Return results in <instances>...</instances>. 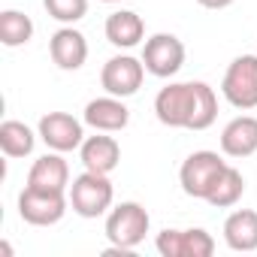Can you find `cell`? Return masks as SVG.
<instances>
[{
	"label": "cell",
	"mask_w": 257,
	"mask_h": 257,
	"mask_svg": "<svg viewBox=\"0 0 257 257\" xmlns=\"http://www.w3.org/2000/svg\"><path fill=\"white\" fill-rule=\"evenodd\" d=\"M149 224H152V218L140 203H121L106 218V236H109L112 245L134 248V245H140L146 239Z\"/></svg>",
	"instance_id": "6da1fadb"
},
{
	"label": "cell",
	"mask_w": 257,
	"mask_h": 257,
	"mask_svg": "<svg viewBox=\"0 0 257 257\" xmlns=\"http://www.w3.org/2000/svg\"><path fill=\"white\" fill-rule=\"evenodd\" d=\"M194 106H197V82L167 85L155 97V112H158L161 124H167V127H188L191 131Z\"/></svg>",
	"instance_id": "7a4b0ae2"
},
{
	"label": "cell",
	"mask_w": 257,
	"mask_h": 257,
	"mask_svg": "<svg viewBox=\"0 0 257 257\" xmlns=\"http://www.w3.org/2000/svg\"><path fill=\"white\" fill-rule=\"evenodd\" d=\"M70 203L82 218H97L112 206V182L103 173L85 170L79 179H73L70 188Z\"/></svg>",
	"instance_id": "3957f363"
},
{
	"label": "cell",
	"mask_w": 257,
	"mask_h": 257,
	"mask_svg": "<svg viewBox=\"0 0 257 257\" xmlns=\"http://www.w3.org/2000/svg\"><path fill=\"white\" fill-rule=\"evenodd\" d=\"M224 97L236 109H254L257 106V55L236 58L224 73Z\"/></svg>",
	"instance_id": "277c9868"
},
{
	"label": "cell",
	"mask_w": 257,
	"mask_h": 257,
	"mask_svg": "<svg viewBox=\"0 0 257 257\" xmlns=\"http://www.w3.org/2000/svg\"><path fill=\"white\" fill-rule=\"evenodd\" d=\"M67 212V197L64 191H40V188H25L19 197V215L34 224V227H49L58 224Z\"/></svg>",
	"instance_id": "5b68a950"
},
{
	"label": "cell",
	"mask_w": 257,
	"mask_h": 257,
	"mask_svg": "<svg viewBox=\"0 0 257 257\" xmlns=\"http://www.w3.org/2000/svg\"><path fill=\"white\" fill-rule=\"evenodd\" d=\"M143 64L152 76H176L185 64V43L173 34H155L143 49Z\"/></svg>",
	"instance_id": "8992f818"
},
{
	"label": "cell",
	"mask_w": 257,
	"mask_h": 257,
	"mask_svg": "<svg viewBox=\"0 0 257 257\" xmlns=\"http://www.w3.org/2000/svg\"><path fill=\"white\" fill-rule=\"evenodd\" d=\"M224 167H227V164H224L215 152H194V155L182 164V170H179V179H182L185 194H188V197H197V200H206L212 182L221 176Z\"/></svg>",
	"instance_id": "52a82bcc"
},
{
	"label": "cell",
	"mask_w": 257,
	"mask_h": 257,
	"mask_svg": "<svg viewBox=\"0 0 257 257\" xmlns=\"http://www.w3.org/2000/svg\"><path fill=\"white\" fill-rule=\"evenodd\" d=\"M143 76H146V64L131 58V55H118V58H109L106 67H103V88L112 94V97H131L140 91L143 85Z\"/></svg>",
	"instance_id": "ba28073f"
},
{
	"label": "cell",
	"mask_w": 257,
	"mask_h": 257,
	"mask_svg": "<svg viewBox=\"0 0 257 257\" xmlns=\"http://www.w3.org/2000/svg\"><path fill=\"white\" fill-rule=\"evenodd\" d=\"M40 137L55 152H73L82 146V124L67 112H49L40 118Z\"/></svg>",
	"instance_id": "9c48e42d"
},
{
	"label": "cell",
	"mask_w": 257,
	"mask_h": 257,
	"mask_svg": "<svg viewBox=\"0 0 257 257\" xmlns=\"http://www.w3.org/2000/svg\"><path fill=\"white\" fill-rule=\"evenodd\" d=\"M221 149L230 158H248L257 152V118L254 115H239L233 118L224 134H221Z\"/></svg>",
	"instance_id": "30bf717a"
},
{
	"label": "cell",
	"mask_w": 257,
	"mask_h": 257,
	"mask_svg": "<svg viewBox=\"0 0 257 257\" xmlns=\"http://www.w3.org/2000/svg\"><path fill=\"white\" fill-rule=\"evenodd\" d=\"M85 121L94 127V131H124L127 121H131V112H127V106L118 100V97H97L85 106Z\"/></svg>",
	"instance_id": "8fae6325"
},
{
	"label": "cell",
	"mask_w": 257,
	"mask_h": 257,
	"mask_svg": "<svg viewBox=\"0 0 257 257\" xmlns=\"http://www.w3.org/2000/svg\"><path fill=\"white\" fill-rule=\"evenodd\" d=\"M49 49H52V61L61 70H79L85 64V58H88V43L76 28H61L52 37Z\"/></svg>",
	"instance_id": "7c38bea8"
},
{
	"label": "cell",
	"mask_w": 257,
	"mask_h": 257,
	"mask_svg": "<svg viewBox=\"0 0 257 257\" xmlns=\"http://www.w3.org/2000/svg\"><path fill=\"white\" fill-rule=\"evenodd\" d=\"M121 161V146L112 137H88L82 143V164L91 173H103L109 176Z\"/></svg>",
	"instance_id": "4fadbf2b"
},
{
	"label": "cell",
	"mask_w": 257,
	"mask_h": 257,
	"mask_svg": "<svg viewBox=\"0 0 257 257\" xmlns=\"http://www.w3.org/2000/svg\"><path fill=\"white\" fill-rule=\"evenodd\" d=\"M28 185L40 188V191H64L70 185L67 161L58 158V155H43L40 161H34V167L28 173Z\"/></svg>",
	"instance_id": "5bb4252c"
},
{
	"label": "cell",
	"mask_w": 257,
	"mask_h": 257,
	"mask_svg": "<svg viewBox=\"0 0 257 257\" xmlns=\"http://www.w3.org/2000/svg\"><path fill=\"white\" fill-rule=\"evenodd\" d=\"M146 37V22L131 13V10H121V13H112L106 19V40L118 49H131L137 46L140 40Z\"/></svg>",
	"instance_id": "9a60e30c"
},
{
	"label": "cell",
	"mask_w": 257,
	"mask_h": 257,
	"mask_svg": "<svg viewBox=\"0 0 257 257\" xmlns=\"http://www.w3.org/2000/svg\"><path fill=\"white\" fill-rule=\"evenodd\" d=\"M224 239L233 251H254L257 248V212L239 209L224 221Z\"/></svg>",
	"instance_id": "2e32d148"
},
{
	"label": "cell",
	"mask_w": 257,
	"mask_h": 257,
	"mask_svg": "<svg viewBox=\"0 0 257 257\" xmlns=\"http://www.w3.org/2000/svg\"><path fill=\"white\" fill-rule=\"evenodd\" d=\"M242 191H245V179H242V173H239V170H233V167L227 164V167L221 170V176L212 182V188H209V194H206V203H212V206L224 209V206L239 203Z\"/></svg>",
	"instance_id": "e0dca14e"
},
{
	"label": "cell",
	"mask_w": 257,
	"mask_h": 257,
	"mask_svg": "<svg viewBox=\"0 0 257 257\" xmlns=\"http://www.w3.org/2000/svg\"><path fill=\"white\" fill-rule=\"evenodd\" d=\"M0 149L7 158H25L34 152V131L22 121H4L0 124Z\"/></svg>",
	"instance_id": "ac0fdd59"
},
{
	"label": "cell",
	"mask_w": 257,
	"mask_h": 257,
	"mask_svg": "<svg viewBox=\"0 0 257 257\" xmlns=\"http://www.w3.org/2000/svg\"><path fill=\"white\" fill-rule=\"evenodd\" d=\"M31 37H34V22L25 13H16V10L0 13V43L4 46L16 49V46H25Z\"/></svg>",
	"instance_id": "d6986e66"
},
{
	"label": "cell",
	"mask_w": 257,
	"mask_h": 257,
	"mask_svg": "<svg viewBox=\"0 0 257 257\" xmlns=\"http://www.w3.org/2000/svg\"><path fill=\"white\" fill-rule=\"evenodd\" d=\"M215 118H218V97L206 82H197V106L191 118V131H206Z\"/></svg>",
	"instance_id": "ffe728a7"
},
{
	"label": "cell",
	"mask_w": 257,
	"mask_h": 257,
	"mask_svg": "<svg viewBox=\"0 0 257 257\" xmlns=\"http://www.w3.org/2000/svg\"><path fill=\"white\" fill-rule=\"evenodd\" d=\"M46 4V10H49V16L52 19H58V22H79L85 13H88V0H43Z\"/></svg>",
	"instance_id": "44dd1931"
},
{
	"label": "cell",
	"mask_w": 257,
	"mask_h": 257,
	"mask_svg": "<svg viewBox=\"0 0 257 257\" xmlns=\"http://www.w3.org/2000/svg\"><path fill=\"white\" fill-rule=\"evenodd\" d=\"M215 254V239L206 230H185V245H182V257H212Z\"/></svg>",
	"instance_id": "7402d4cb"
},
{
	"label": "cell",
	"mask_w": 257,
	"mask_h": 257,
	"mask_svg": "<svg viewBox=\"0 0 257 257\" xmlns=\"http://www.w3.org/2000/svg\"><path fill=\"white\" fill-rule=\"evenodd\" d=\"M182 245H185V230H164L158 236L161 257H182Z\"/></svg>",
	"instance_id": "603a6c76"
},
{
	"label": "cell",
	"mask_w": 257,
	"mask_h": 257,
	"mask_svg": "<svg viewBox=\"0 0 257 257\" xmlns=\"http://www.w3.org/2000/svg\"><path fill=\"white\" fill-rule=\"evenodd\" d=\"M200 7H206V10H224V7H230L233 0H197Z\"/></svg>",
	"instance_id": "cb8c5ba5"
},
{
	"label": "cell",
	"mask_w": 257,
	"mask_h": 257,
	"mask_svg": "<svg viewBox=\"0 0 257 257\" xmlns=\"http://www.w3.org/2000/svg\"><path fill=\"white\" fill-rule=\"evenodd\" d=\"M0 257H13V248H10V242H0Z\"/></svg>",
	"instance_id": "d4e9b609"
},
{
	"label": "cell",
	"mask_w": 257,
	"mask_h": 257,
	"mask_svg": "<svg viewBox=\"0 0 257 257\" xmlns=\"http://www.w3.org/2000/svg\"><path fill=\"white\" fill-rule=\"evenodd\" d=\"M103 4H118V0H103Z\"/></svg>",
	"instance_id": "484cf974"
}]
</instances>
